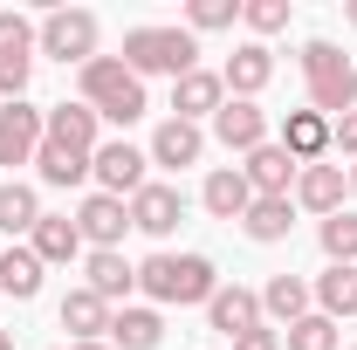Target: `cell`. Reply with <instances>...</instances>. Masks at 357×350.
Segmentation results:
<instances>
[{
    "mask_svg": "<svg viewBox=\"0 0 357 350\" xmlns=\"http://www.w3.org/2000/svg\"><path fill=\"white\" fill-rule=\"evenodd\" d=\"M137 289L151 296V309H192V303H213L220 268L206 254H151V261H137Z\"/></svg>",
    "mask_w": 357,
    "mask_h": 350,
    "instance_id": "obj_1",
    "label": "cell"
},
{
    "mask_svg": "<svg viewBox=\"0 0 357 350\" xmlns=\"http://www.w3.org/2000/svg\"><path fill=\"white\" fill-rule=\"evenodd\" d=\"M124 69H131L137 83H144V76H192V69H199V35H192V28H158V21H151V28H131V35H124Z\"/></svg>",
    "mask_w": 357,
    "mask_h": 350,
    "instance_id": "obj_2",
    "label": "cell"
},
{
    "mask_svg": "<svg viewBox=\"0 0 357 350\" xmlns=\"http://www.w3.org/2000/svg\"><path fill=\"white\" fill-rule=\"evenodd\" d=\"M76 83H83V103L103 117V124H137V117L151 110V96H144V83L124 69V55H96V62H83Z\"/></svg>",
    "mask_w": 357,
    "mask_h": 350,
    "instance_id": "obj_3",
    "label": "cell"
},
{
    "mask_svg": "<svg viewBox=\"0 0 357 350\" xmlns=\"http://www.w3.org/2000/svg\"><path fill=\"white\" fill-rule=\"evenodd\" d=\"M303 83H310V110L316 117H344L357 110V62L337 42H303Z\"/></svg>",
    "mask_w": 357,
    "mask_h": 350,
    "instance_id": "obj_4",
    "label": "cell"
},
{
    "mask_svg": "<svg viewBox=\"0 0 357 350\" xmlns=\"http://www.w3.org/2000/svg\"><path fill=\"white\" fill-rule=\"evenodd\" d=\"M96 42H103V28H96V14H89V7H55V14L35 21V55L62 62V69L96 62Z\"/></svg>",
    "mask_w": 357,
    "mask_h": 350,
    "instance_id": "obj_5",
    "label": "cell"
},
{
    "mask_svg": "<svg viewBox=\"0 0 357 350\" xmlns=\"http://www.w3.org/2000/svg\"><path fill=\"white\" fill-rule=\"evenodd\" d=\"M89 178H96V192L131 199V192L151 185V151H137L131 137H103V144H96V158H89Z\"/></svg>",
    "mask_w": 357,
    "mask_h": 350,
    "instance_id": "obj_6",
    "label": "cell"
},
{
    "mask_svg": "<svg viewBox=\"0 0 357 350\" xmlns=\"http://www.w3.org/2000/svg\"><path fill=\"white\" fill-rule=\"evenodd\" d=\"M28 76H35V21L28 14H0V96L21 103L28 96Z\"/></svg>",
    "mask_w": 357,
    "mask_h": 350,
    "instance_id": "obj_7",
    "label": "cell"
},
{
    "mask_svg": "<svg viewBox=\"0 0 357 350\" xmlns=\"http://www.w3.org/2000/svg\"><path fill=\"white\" fill-rule=\"evenodd\" d=\"M76 234H83L89 254H117L124 234H131V199H110V192H89L76 206Z\"/></svg>",
    "mask_w": 357,
    "mask_h": 350,
    "instance_id": "obj_8",
    "label": "cell"
},
{
    "mask_svg": "<svg viewBox=\"0 0 357 350\" xmlns=\"http://www.w3.org/2000/svg\"><path fill=\"white\" fill-rule=\"evenodd\" d=\"M42 131H48V110H35L28 96H21V103H0V172H14V165H35Z\"/></svg>",
    "mask_w": 357,
    "mask_h": 350,
    "instance_id": "obj_9",
    "label": "cell"
},
{
    "mask_svg": "<svg viewBox=\"0 0 357 350\" xmlns=\"http://www.w3.org/2000/svg\"><path fill=\"white\" fill-rule=\"evenodd\" d=\"M178 220H185V185H172V178H151L144 192H131V227H137V234H151V241H172Z\"/></svg>",
    "mask_w": 357,
    "mask_h": 350,
    "instance_id": "obj_10",
    "label": "cell"
},
{
    "mask_svg": "<svg viewBox=\"0 0 357 350\" xmlns=\"http://www.w3.org/2000/svg\"><path fill=\"white\" fill-rule=\"evenodd\" d=\"M344 192H351V165H303L296 172V213H316V220H330V213H344Z\"/></svg>",
    "mask_w": 357,
    "mask_h": 350,
    "instance_id": "obj_11",
    "label": "cell"
},
{
    "mask_svg": "<svg viewBox=\"0 0 357 350\" xmlns=\"http://www.w3.org/2000/svg\"><path fill=\"white\" fill-rule=\"evenodd\" d=\"M213 144H227V151H261L268 144V110L261 103H248V96H227L220 110H213Z\"/></svg>",
    "mask_w": 357,
    "mask_h": 350,
    "instance_id": "obj_12",
    "label": "cell"
},
{
    "mask_svg": "<svg viewBox=\"0 0 357 350\" xmlns=\"http://www.w3.org/2000/svg\"><path fill=\"white\" fill-rule=\"evenodd\" d=\"M151 165H165V172H185V165H199L206 158V124H185V117H165L158 131H151Z\"/></svg>",
    "mask_w": 357,
    "mask_h": 350,
    "instance_id": "obj_13",
    "label": "cell"
},
{
    "mask_svg": "<svg viewBox=\"0 0 357 350\" xmlns=\"http://www.w3.org/2000/svg\"><path fill=\"white\" fill-rule=\"evenodd\" d=\"M206 323L220 330L227 344H234V337H248V330H261V289L220 282V289H213V303H206Z\"/></svg>",
    "mask_w": 357,
    "mask_h": 350,
    "instance_id": "obj_14",
    "label": "cell"
},
{
    "mask_svg": "<svg viewBox=\"0 0 357 350\" xmlns=\"http://www.w3.org/2000/svg\"><path fill=\"white\" fill-rule=\"evenodd\" d=\"M220 83H227V96H248V103H255V96L275 83V48L268 42H241L220 62Z\"/></svg>",
    "mask_w": 357,
    "mask_h": 350,
    "instance_id": "obj_15",
    "label": "cell"
},
{
    "mask_svg": "<svg viewBox=\"0 0 357 350\" xmlns=\"http://www.w3.org/2000/svg\"><path fill=\"white\" fill-rule=\"evenodd\" d=\"M241 172H248V185H255V199H289L303 165H296V158H289V151L268 137L261 151H248V158H241Z\"/></svg>",
    "mask_w": 357,
    "mask_h": 350,
    "instance_id": "obj_16",
    "label": "cell"
},
{
    "mask_svg": "<svg viewBox=\"0 0 357 350\" xmlns=\"http://www.w3.org/2000/svg\"><path fill=\"white\" fill-rule=\"evenodd\" d=\"M103 117H96V110H89L83 96H76V103H55V110H48V144H62V151H83V158H96V144H103Z\"/></svg>",
    "mask_w": 357,
    "mask_h": 350,
    "instance_id": "obj_17",
    "label": "cell"
},
{
    "mask_svg": "<svg viewBox=\"0 0 357 350\" xmlns=\"http://www.w3.org/2000/svg\"><path fill=\"white\" fill-rule=\"evenodd\" d=\"M220 103H227L220 69H192V76H178V83H172V117H185V124H213Z\"/></svg>",
    "mask_w": 357,
    "mask_h": 350,
    "instance_id": "obj_18",
    "label": "cell"
},
{
    "mask_svg": "<svg viewBox=\"0 0 357 350\" xmlns=\"http://www.w3.org/2000/svg\"><path fill=\"white\" fill-rule=\"evenodd\" d=\"M275 144H282L296 165H323V158H330V117H316V110H289Z\"/></svg>",
    "mask_w": 357,
    "mask_h": 350,
    "instance_id": "obj_19",
    "label": "cell"
},
{
    "mask_svg": "<svg viewBox=\"0 0 357 350\" xmlns=\"http://www.w3.org/2000/svg\"><path fill=\"white\" fill-rule=\"evenodd\" d=\"M55 316H62L69 344H103V337H110V316H117V309L103 303V296H89V289H69Z\"/></svg>",
    "mask_w": 357,
    "mask_h": 350,
    "instance_id": "obj_20",
    "label": "cell"
},
{
    "mask_svg": "<svg viewBox=\"0 0 357 350\" xmlns=\"http://www.w3.org/2000/svg\"><path fill=\"white\" fill-rule=\"evenodd\" d=\"M199 206H206L213 220H241L248 206H255L248 172H241V165H213V172H206V185H199Z\"/></svg>",
    "mask_w": 357,
    "mask_h": 350,
    "instance_id": "obj_21",
    "label": "cell"
},
{
    "mask_svg": "<svg viewBox=\"0 0 357 350\" xmlns=\"http://www.w3.org/2000/svg\"><path fill=\"white\" fill-rule=\"evenodd\" d=\"M110 350H158L165 344V316L151 303H124L117 316H110V337H103Z\"/></svg>",
    "mask_w": 357,
    "mask_h": 350,
    "instance_id": "obj_22",
    "label": "cell"
},
{
    "mask_svg": "<svg viewBox=\"0 0 357 350\" xmlns=\"http://www.w3.org/2000/svg\"><path fill=\"white\" fill-rule=\"evenodd\" d=\"M83 289H89V296H103L110 309H124V303H131V289H137V268L124 261V254H83Z\"/></svg>",
    "mask_w": 357,
    "mask_h": 350,
    "instance_id": "obj_23",
    "label": "cell"
},
{
    "mask_svg": "<svg viewBox=\"0 0 357 350\" xmlns=\"http://www.w3.org/2000/svg\"><path fill=\"white\" fill-rule=\"evenodd\" d=\"M28 248H35V261L42 268H62L83 254V234H76V220L69 213H42L35 220V234H28Z\"/></svg>",
    "mask_w": 357,
    "mask_h": 350,
    "instance_id": "obj_24",
    "label": "cell"
},
{
    "mask_svg": "<svg viewBox=\"0 0 357 350\" xmlns=\"http://www.w3.org/2000/svg\"><path fill=\"white\" fill-rule=\"evenodd\" d=\"M310 309H316V296H310V282H303V275H268V289H261V323L275 316V323L289 330V323H303Z\"/></svg>",
    "mask_w": 357,
    "mask_h": 350,
    "instance_id": "obj_25",
    "label": "cell"
},
{
    "mask_svg": "<svg viewBox=\"0 0 357 350\" xmlns=\"http://www.w3.org/2000/svg\"><path fill=\"white\" fill-rule=\"evenodd\" d=\"M289 227H296V199H255V206L241 213V234H248L255 248H275V241H289Z\"/></svg>",
    "mask_w": 357,
    "mask_h": 350,
    "instance_id": "obj_26",
    "label": "cell"
},
{
    "mask_svg": "<svg viewBox=\"0 0 357 350\" xmlns=\"http://www.w3.org/2000/svg\"><path fill=\"white\" fill-rule=\"evenodd\" d=\"M35 220H42V192H35L28 178H7V185H0V234L21 241V234H35Z\"/></svg>",
    "mask_w": 357,
    "mask_h": 350,
    "instance_id": "obj_27",
    "label": "cell"
},
{
    "mask_svg": "<svg viewBox=\"0 0 357 350\" xmlns=\"http://www.w3.org/2000/svg\"><path fill=\"white\" fill-rule=\"evenodd\" d=\"M310 296H316V309H323L330 323L357 316V268H323V275L310 282Z\"/></svg>",
    "mask_w": 357,
    "mask_h": 350,
    "instance_id": "obj_28",
    "label": "cell"
},
{
    "mask_svg": "<svg viewBox=\"0 0 357 350\" xmlns=\"http://www.w3.org/2000/svg\"><path fill=\"white\" fill-rule=\"evenodd\" d=\"M0 296H14V303H35V296H42V261H35V248H7V254H0Z\"/></svg>",
    "mask_w": 357,
    "mask_h": 350,
    "instance_id": "obj_29",
    "label": "cell"
},
{
    "mask_svg": "<svg viewBox=\"0 0 357 350\" xmlns=\"http://www.w3.org/2000/svg\"><path fill=\"white\" fill-rule=\"evenodd\" d=\"M35 178L55 185V192H69V185H83V178H89V158H83V151H62V144H48V137H42V151H35Z\"/></svg>",
    "mask_w": 357,
    "mask_h": 350,
    "instance_id": "obj_30",
    "label": "cell"
},
{
    "mask_svg": "<svg viewBox=\"0 0 357 350\" xmlns=\"http://www.w3.org/2000/svg\"><path fill=\"white\" fill-rule=\"evenodd\" d=\"M316 241H323L330 268H357V213H330V220H316Z\"/></svg>",
    "mask_w": 357,
    "mask_h": 350,
    "instance_id": "obj_31",
    "label": "cell"
},
{
    "mask_svg": "<svg viewBox=\"0 0 357 350\" xmlns=\"http://www.w3.org/2000/svg\"><path fill=\"white\" fill-rule=\"evenodd\" d=\"M282 350H344V337H337V323H330L323 309H310L303 323L282 330Z\"/></svg>",
    "mask_w": 357,
    "mask_h": 350,
    "instance_id": "obj_32",
    "label": "cell"
},
{
    "mask_svg": "<svg viewBox=\"0 0 357 350\" xmlns=\"http://www.w3.org/2000/svg\"><path fill=\"white\" fill-rule=\"evenodd\" d=\"M234 21H241V0H192V7H185V28H192V35H220Z\"/></svg>",
    "mask_w": 357,
    "mask_h": 350,
    "instance_id": "obj_33",
    "label": "cell"
},
{
    "mask_svg": "<svg viewBox=\"0 0 357 350\" xmlns=\"http://www.w3.org/2000/svg\"><path fill=\"white\" fill-rule=\"evenodd\" d=\"M241 21L255 28V42L261 35H282L289 28V0H241Z\"/></svg>",
    "mask_w": 357,
    "mask_h": 350,
    "instance_id": "obj_34",
    "label": "cell"
},
{
    "mask_svg": "<svg viewBox=\"0 0 357 350\" xmlns=\"http://www.w3.org/2000/svg\"><path fill=\"white\" fill-rule=\"evenodd\" d=\"M330 151H337V158H351V165H357V110H344V117L330 124Z\"/></svg>",
    "mask_w": 357,
    "mask_h": 350,
    "instance_id": "obj_35",
    "label": "cell"
},
{
    "mask_svg": "<svg viewBox=\"0 0 357 350\" xmlns=\"http://www.w3.org/2000/svg\"><path fill=\"white\" fill-rule=\"evenodd\" d=\"M234 350H282V330H248V337H234Z\"/></svg>",
    "mask_w": 357,
    "mask_h": 350,
    "instance_id": "obj_36",
    "label": "cell"
},
{
    "mask_svg": "<svg viewBox=\"0 0 357 350\" xmlns=\"http://www.w3.org/2000/svg\"><path fill=\"white\" fill-rule=\"evenodd\" d=\"M344 21H351V28H357V0H344Z\"/></svg>",
    "mask_w": 357,
    "mask_h": 350,
    "instance_id": "obj_37",
    "label": "cell"
},
{
    "mask_svg": "<svg viewBox=\"0 0 357 350\" xmlns=\"http://www.w3.org/2000/svg\"><path fill=\"white\" fill-rule=\"evenodd\" d=\"M69 350H110V344H69Z\"/></svg>",
    "mask_w": 357,
    "mask_h": 350,
    "instance_id": "obj_38",
    "label": "cell"
},
{
    "mask_svg": "<svg viewBox=\"0 0 357 350\" xmlns=\"http://www.w3.org/2000/svg\"><path fill=\"white\" fill-rule=\"evenodd\" d=\"M0 350H14V337H7V330H0Z\"/></svg>",
    "mask_w": 357,
    "mask_h": 350,
    "instance_id": "obj_39",
    "label": "cell"
},
{
    "mask_svg": "<svg viewBox=\"0 0 357 350\" xmlns=\"http://www.w3.org/2000/svg\"><path fill=\"white\" fill-rule=\"evenodd\" d=\"M351 199H357V165H351Z\"/></svg>",
    "mask_w": 357,
    "mask_h": 350,
    "instance_id": "obj_40",
    "label": "cell"
}]
</instances>
